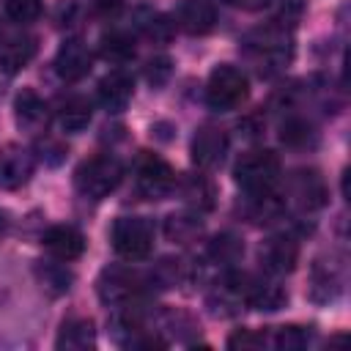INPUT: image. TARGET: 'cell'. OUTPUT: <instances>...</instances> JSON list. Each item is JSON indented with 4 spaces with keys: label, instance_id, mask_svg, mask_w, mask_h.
Returning a JSON list of instances; mask_svg holds the SVG:
<instances>
[{
    "label": "cell",
    "instance_id": "31",
    "mask_svg": "<svg viewBox=\"0 0 351 351\" xmlns=\"http://www.w3.org/2000/svg\"><path fill=\"white\" fill-rule=\"evenodd\" d=\"M313 332L310 326H296V324H288V326H277L271 335H269V346L271 348H280V351H299L310 343Z\"/></svg>",
    "mask_w": 351,
    "mask_h": 351
},
{
    "label": "cell",
    "instance_id": "10",
    "mask_svg": "<svg viewBox=\"0 0 351 351\" xmlns=\"http://www.w3.org/2000/svg\"><path fill=\"white\" fill-rule=\"evenodd\" d=\"M36 167V159L27 148H22L19 143H5L0 148V189H19L30 181Z\"/></svg>",
    "mask_w": 351,
    "mask_h": 351
},
{
    "label": "cell",
    "instance_id": "21",
    "mask_svg": "<svg viewBox=\"0 0 351 351\" xmlns=\"http://www.w3.org/2000/svg\"><path fill=\"white\" fill-rule=\"evenodd\" d=\"M282 200L274 197V192H247V203H244V214L250 222L255 225H266L282 217Z\"/></svg>",
    "mask_w": 351,
    "mask_h": 351
},
{
    "label": "cell",
    "instance_id": "9",
    "mask_svg": "<svg viewBox=\"0 0 351 351\" xmlns=\"http://www.w3.org/2000/svg\"><path fill=\"white\" fill-rule=\"evenodd\" d=\"M189 154H192V162L197 165V170H214L222 165L225 154H228V132L219 129V126H200L192 137V145H189Z\"/></svg>",
    "mask_w": 351,
    "mask_h": 351
},
{
    "label": "cell",
    "instance_id": "3",
    "mask_svg": "<svg viewBox=\"0 0 351 351\" xmlns=\"http://www.w3.org/2000/svg\"><path fill=\"white\" fill-rule=\"evenodd\" d=\"M250 96V80L241 69L230 63H219L206 82V101L217 112H230L239 110Z\"/></svg>",
    "mask_w": 351,
    "mask_h": 351
},
{
    "label": "cell",
    "instance_id": "12",
    "mask_svg": "<svg viewBox=\"0 0 351 351\" xmlns=\"http://www.w3.org/2000/svg\"><path fill=\"white\" fill-rule=\"evenodd\" d=\"M258 258H261V266L269 271V274H288L296 269V261H299V241L288 233H280V236H269L261 250H258Z\"/></svg>",
    "mask_w": 351,
    "mask_h": 351
},
{
    "label": "cell",
    "instance_id": "29",
    "mask_svg": "<svg viewBox=\"0 0 351 351\" xmlns=\"http://www.w3.org/2000/svg\"><path fill=\"white\" fill-rule=\"evenodd\" d=\"M134 30L143 33L145 38H151L154 44H159V41H167V38L173 36L176 25H173L165 14H159V11H137V16H134Z\"/></svg>",
    "mask_w": 351,
    "mask_h": 351
},
{
    "label": "cell",
    "instance_id": "11",
    "mask_svg": "<svg viewBox=\"0 0 351 351\" xmlns=\"http://www.w3.org/2000/svg\"><path fill=\"white\" fill-rule=\"evenodd\" d=\"M14 118H16V126L22 132L44 134L49 121H52V110L33 88H22L14 99Z\"/></svg>",
    "mask_w": 351,
    "mask_h": 351
},
{
    "label": "cell",
    "instance_id": "22",
    "mask_svg": "<svg viewBox=\"0 0 351 351\" xmlns=\"http://www.w3.org/2000/svg\"><path fill=\"white\" fill-rule=\"evenodd\" d=\"M200 233H203L200 214L178 211V214H167V219H165V236L173 244H192L200 239Z\"/></svg>",
    "mask_w": 351,
    "mask_h": 351
},
{
    "label": "cell",
    "instance_id": "18",
    "mask_svg": "<svg viewBox=\"0 0 351 351\" xmlns=\"http://www.w3.org/2000/svg\"><path fill=\"white\" fill-rule=\"evenodd\" d=\"M44 250L55 258V261H77L85 252V236L82 230H77L74 225H52L44 236H41Z\"/></svg>",
    "mask_w": 351,
    "mask_h": 351
},
{
    "label": "cell",
    "instance_id": "27",
    "mask_svg": "<svg viewBox=\"0 0 351 351\" xmlns=\"http://www.w3.org/2000/svg\"><path fill=\"white\" fill-rule=\"evenodd\" d=\"M340 274H337V269L329 263V266H324V263H315L313 266V280H310V299H315V302H329V299H335L337 293H340Z\"/></svg>",
    "mask_w": 351,
    "mask_h": 351
},
{
    "label": "cell",
    "instance_id": "25",
    "mask_svg": "<svg viewBox=\"0 0 351 351\" xmlns=\"http://www.w3.org/2000/svg\"><path fill=\"white\" fill-rule=\"evenodd\" d=\"M33 271H36V280H38L41 291H47L49 296H63V293H69V288H71V282H74V274H71L66 266H60V263H44V261H38V263L33 266Z\"/></svg>",
    "mask_w": 351,
    "mask_h": 351
},
{
    "label": "cell",
    "instance_id": "23",
    "mask_svg": "<svg viewBox=\"0 0 351 351\" xmlns=\"http://www.w3.org/2000/svg\"><path fill=\"white\" fill-rule=\"evenodd\" d=\"M99 55L112 63V66H123L134 58V38L126 30H110L99 38Z\"/></svg>",
    "mask_w": 351,
    "mask_h": 351
},
{
    "label": "cell",
    "instance_id": "6",
    "mask_svg": "<svg viewBox=\"0 0 351 351\" xmlns=\"http://www.w3.org/2000/svg\"><path fill=\"white\" fill-rule=\"evenodd\" d=\"M176 170L159 156V154H151V151H140L137 159H134V184H137V192L148 200H165L173 189H176Z\"/></svg>",
    "mask_w": 351,
    "mask_h": 351
},
{
    "label": "cell",
    "instance_id": "37",
    "mask_svg": "<svg viewBox=\"0 0 351 351\" xmlns=\"http://www.w3.org/2000/svg\"><path fill=\"white\" fill-rule=\"evenodd\" d=\"M299 14H302V0H285L282 8H280V16L274 22L277 25H296Z\"/></svg>",
    "mask_w": 351,
    "mask_h": 351
},
{
    "label": "cell",
    "instance_id": "5",
    "mask_svg": "<svg viewBox=\"0 0 351 351\" xmlns=\"http://www.w3.org/2000/svg\"><path fill=\"white\" fill-rule=\"evenodd\" d=\"M115 255L123 261H143L154 247V225L145 217H118L110 230Z\"/></svg>",
    "mask_w": 351,
    "mask_h": 351
},
{
    "label": "cell",
    "instance_id": "17",
    "mask_svg": "<svg viewBox=\"0 0 351 351\" xmlns=\"http://www.w3.org/2000/svg\"><path fill=\"white\" fill-rule=\"evenodd\" d=\"M176 189L181 192V200L195 211V214H206L217 206V186L208 176L203 173H184L176 181Z\"/></svg>",
    "mask_w": 351,
    "mask_h": 351
},
{
    "label": "cell",
    "instance_id": "38",
    "mask_svg": "<svg viewBox=\"0 0 351 351\" xmlns=\"http://www.w3.org/2000/svg\"><path fill=\"white\" fill-rule=\"evenodd\" d=\"M123 8V0H96V14L104 19L118 16V11Z\"/></svg>",
    "mask_w": 351,
    "mask_h": 351
},
{
    "label": "cell",
    "instance_id": "26",
    "mask_svg": "<svg viewBox=\"0 0 351 351\" xmlns=\"http://www.w3.org/2000/svg\"><path fill=\"white\" fill-rule=\"evenodd\" d=\"M206 255H208L214 263L233 266V263H239V261H241V255H244V241H241L236 233L222 230V233H217V236L208 241Z\"/></svg>",
    "mask_w": 351,
    "mask_h": 351
},
{
    "label": "cell",
    "instance_id": "8",
    "mask_svg": "<svg viewBox=\"0 0 351 351\" xmlns=\"http://www.w3.org/2000/svg\"><path fill=\"white\" fill-rule=\"evenodd\" d=\"M143 291V277L129 266H107L96 280V293L104 304H123Z\"/></svg>",
    "mask_w": 351,
    "mask_h": 351
},
{
    "label": "cell",
    "instance_id": "30",
    "mask_svg": "<svg viewBox=\"0 0 351 351\" xmlns=\"http://www.w3.org/2000/svg\"><path fill=\"white\" fill-rule=\"evenodd\" d=\"M280 140L288 148H307V145H315V129L310 121L299 115H288L280 126Z\"/></svg>",
    "mask_w": 351,
    "mask_h": 351
},
{
    "label": "cell",
    "instance_id": "2",
    "mask_svg": "<svg viewBox=\"0 0 351 351\" xmlns=\"http://www.w3.org/2000/svg\"><path fill=\"white\" fill-rule=\"evenodd\" d=\"M121 178H123V165L110 154H96L77 165L74 189L88 200H101L118 189Z\"/></svg>",
    "mask_w": 351,
    "mask_h": 351
},
{
    "label": "cell",
    "instance_id": "33",
    "mask_svg": "<svg viewBox=\"0 0 351 351\" xmlns=\"http://www.w3.org/2000/svg\"><path fill=\"white\" fill-rule=\"evenodd\" d=\"M36 154H38V159H41L44 165H49V167H58V165L66 159L69 148H66V143H60L58 137H49V134L44 132V134H38V143H36Z\"/></svg>",
    "mask_w": 351,
    "mask_h": 351
},
{
    "label": "cell",
    "instance_id": "13",
    "mask_svg": "<svg viewBox=\"0 0 351 351\" xmlns=\"http://www.w3.org/2000/svg\"><path fill=\"white\" fill-rule=\"evenodd\" d=\"M90 69H93V52L85 47V41L69 38L60 44L55 55V71L63 82H80L90 74Z\"/></svg>",
    "mask_w": 351,
    "mask_h": 351
},
{
    "label": "cell",
    "instance_id": "1",
    "mask_svg": "<svg viewBox=\"0 0 351 351\" xmlns=\"http://www.w3.org/2000/svg\"><path fill=\"white\" fill-rule=\"evenodd\" d=\"M241 52L255 63V69L261 74H271L280 71L291 58H293V38L291 30L285 25H266V27H255L244 36L241 41Z\"/></svg>",
    "mask_w": 351,
    "mask_h": 351
},
{
    "label": "cell",
    "instance_id": "15",
    "mask_svg": "<svg viewBox=\"0 0 351 351\" xmlns=\"http://www.w3.org/2000/svg\"><path fill=\"white\" fill-rule=\"evenodd\" d=\"M241 293H244V304L252 310H263V313H274L288 302V293L282 285L271 282V280H261L255 274L241 271Z\"/></svg>",
    "mask_w": 351,
    "mask_h": 351
},
{
    "label": "cell",
    "instance_id": "19",
    "mask_svg": "<svg viewBox=\"0 0 351 351\" xmlns=\"http://www.w3.org/2000/svg\"><path fill=\"white\" fill-rule=\"evenodd\" d=\"M96 346V326L90 318H82V315H74V318H66L60 332H58V340H55V348H66V351H88Z\"/></svg>",
    "mask_w": 351,
    "mask_h": 351
},
{
    "label": "cell",
    "instance_id": "14",
    "mask_svg": "<svg viewBox=\"0 0 351 351\" xmlns=\"http://www.w3.org/2000/svg\"><path fill=\"white\" fill-rule=\"evenodd\" d=\"M173 25L178 30H184L186 36H206L214 30L217 25V5L214 0H181L176 14H173Z\"/></svg>",
    "mask_w": 351,
    "mask_h": 351
},
{
    "label": "cell",
    "instance_id": "35",
    "mask_svg": "<svg viewBox=\"0 0 351 351\" xmlns=\"http://www.w3.org/2000/svg\"><path fill=\"white\" fill-rule=\"evenodd\" d=\"M266 346H269V332L239 329L228 337V348H266Z\"/></svg>",
    "mask_w": 351,
    "mask_h": 351
},
{
    "label": "cell",
    "instance_id": "39",
    "mask_svg": "<svg viewBox=\"0 0 351 351\" xmlns=\"http://www.w3.org/2000/svg\"><path fill=\"white\" fill-rule=\"evenodd\" d=\"M228 5H233V8H241V11H261V8H266L271 0H225Z\"/></svg>",
    "mask_w": 351,
    "mask_h": 351
},
{
    "label": "cell",
    "instance_id": "32",
    "mask_svg": "<svg viewBox=\"0 0 351 351\" xmlns=\"http://www.w3.org/2000/svg\"><path fill=\"white\" fill-rule=\"evenodd\" d=\"M159 326L167 329V332H173L176 337H184V332H192V335L197 332L195 318L189 313H184V310H176V307H165L159 313Z\"/></svg>",
    "mask_w": 351,
    "mask_h": 351
},
{
    "label": "cell",
    "instance_id": "34",
    "mask_svg": "<svg viewBox=\"0 0 351 351\" xmlns=\"http://www.w3.org/2000/svg\"><path fill=\"white\" fill-rule=\"evenodd\" d=\"M38 14H41V0H5V16L19 25L38 19Z\"/></svg>",
    "mask_w": 351,
    "mask_h": 351
},
{
    "label": "cell",
    "instance_id": "16",
    "mask_svg": "<svg viewBox=\"0 0 351 351\" xmlns=\"http://www.w3.org/2000/svg\"><path fill=\"white\" fill-rule=\"evenodd\" d=\"M134 96V80L123 71V69H115L110 74H104L99 80V88H96V99L99 104L107 110V112H121L126 110V104L132 101Z\"/></svg>",
    "mask_w": 351,
    "mask_h": 351
},
{
    "label": "cell",
    "instance_id": "36",
    "mask_svg": "<svg viewBox=\"0 0 351 351\" xmlns=\"http://www.w3.org/2000/svg\"><path fill=\"white\" fill-rule=\"evenodd\" d=\"M170 71H173L170 58H167V55H159V58H151V60H148V66H145V80H148L154 88H159V85H165V82L170 80Z\"/></svg>",
    "mask_w": 351,
    "mask_h": 351
},
{
    "label": "cell",
    "instance_id": "20",
    "mask_svg": "<svg viewBox=\"0 0 351 351\" xmlns=\"http://www.w3.org/2000/svg\"><path fill=\"white\" fill-rule=\"evenodd\" d=\"M55 115H58V123L63 126V132H82L93 118V107H90V101L85 96L69 93V96L58 99Z\"/></svg>",
    "mask_w": 351,
    "mask_h": 351
},
{
    "label": "cell",
    "instance_id": "40",
    "mask_svg": "<svg viewBox=\"0 0 351 351\" xmlns=\"http://www.w3.org/2000/svg\"><path fill=\"white\" fill-rule=\"evenodd\" d=\"M11 77H14V74H11V71H8V69H5V63H3V60H0V93H3V90H5V82H8V80H11Z\"/></svg>",
    "mask_w": 351,
    "mask_h": 351
},
{
    "label": "cell",
    "instance_id": "28",
    "mask_svg": "<svg viewBox=\"0 0 351 351\" xmlns=\"http://www.w3.org/2000/svg\"><path fill=\"white\" fill-rule=\"evenodd\" d=\"M33 55H36V38L33 36H16V38H11L0 47V60L5 63V69L11 74L25 69Z\"/></svg>",
    "mask_w": 351,
    "mask_h": 351
},
{
    "label": "cell",
    "instance_id": "7",
    "mask_svg": "<svg viewBox=\"0 0 351 351\" xmlns=\"http://www.w3.org/2000/svg\"><path fill=\"white\" fill-rule=\"evenodd\" d=\"M326 197H329L326 181H324V176L318 170L302 167V170H293L288 176V200L299 211L313 214V211H318V208L326 206Z\"/></svg>",
    "mask_w": 351,
    "mask_h": 351
},
{
    "label": "cell",
    "instance_id": "24",
    "mask_svg": "<svg viewBox=\"0 0 351 351\" xmlns=\"http://www.w3.org/2000/svg\"><path fill=\"white\" fill-rule=\"evenodd\" d=\"M186 277H189L186 263H184L181 258H170V255H167V258H159V261L151 266V271H148L151 285H156V288H162V291L184 285Z\"/></svg>",
    "mask_w": 351,
    "mask_h": 351
},
{
    "label": "cell",
    "instance_id": "4",
    "mask_svg": "<svg viewBox=\"0 0 351 351\" xmlns=\"http://www.w3.org/2000/svg\"><path fill=\"white\" fill-rule=\"evenodd\" d=\"M233 178L244 192H271L280 181V156L269 148H252L233 165Z\"/></svg>",
    "mask_w": 351,
    "mask_h": 351
}]
</instances>
